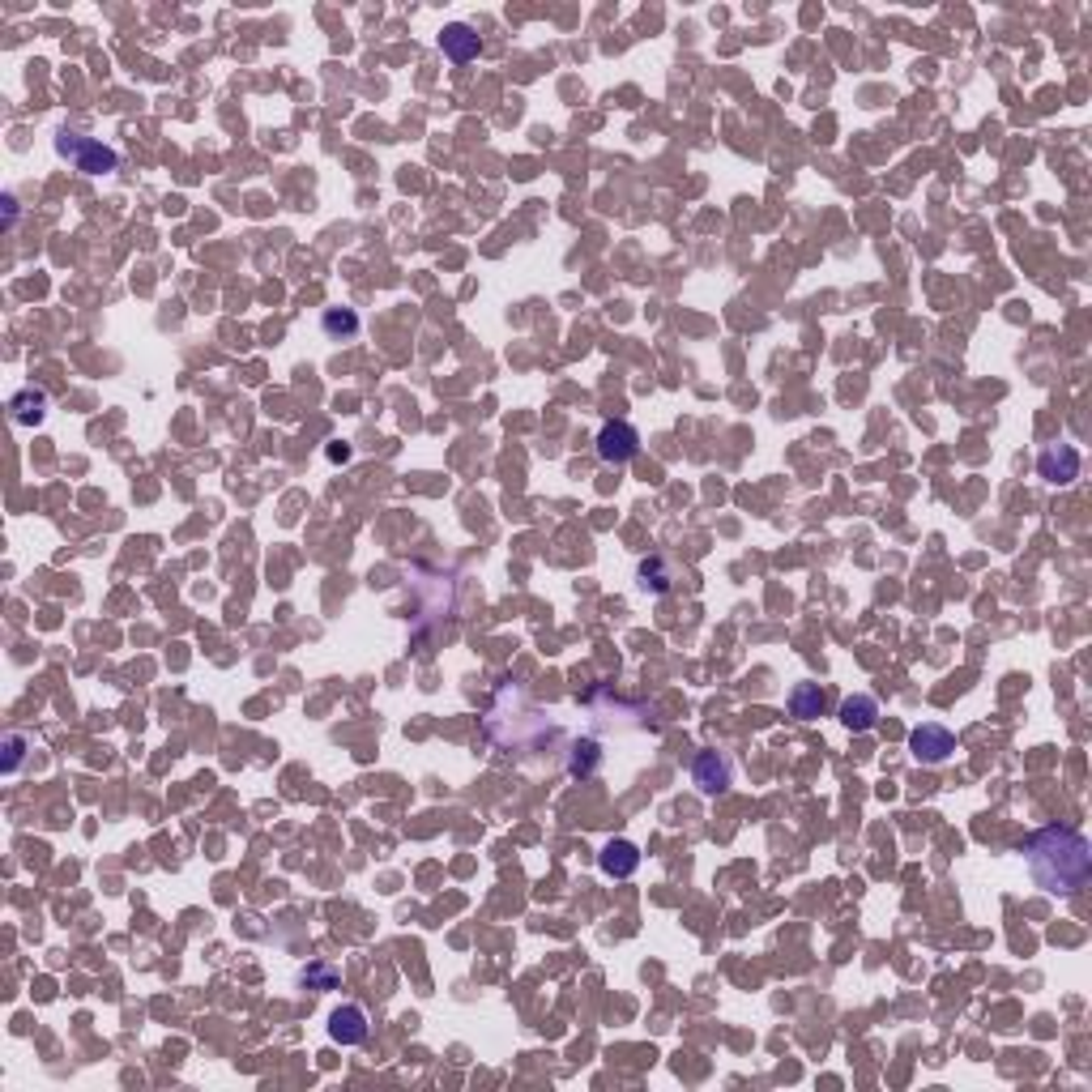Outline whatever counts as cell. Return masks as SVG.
<instances>
[{
    "instance_id": "obj_1",
    "label": "cell",
    "mask_w": 1092,
    "mask_h": 1092,
    "mask_svg": "<svg viewBox=\"0 0 1092 1092\" xmlns=\"http://www.w3.org/2000/svg\"><path fill=\"white\" fill-rule=\"evenodd\" d=\"M1028 875L1049 896H1076L1092 875V850L1088 836L1076 828H1041L1028 836Z\"/></svg>"
},
{
    "instance_id": "obj_2",
    "label": "cell",
    "mask_w": 1092,
    "mask_h": 1092,
    "mask_svg": "<svg viewBox=\"0 0 1092 1092\" xmlns=\"http://www.w3.org/2000/svg\"><path fill=\"white\" fill-rule=\"evenodd\" d=\"M636 452H641V431H636L632 423L610 419L602 431H597V457H602L606 465H624V461L636 457Z\"/></svg>"
},
{
    "instance_id": "obj_3",
    "label": "cell",
    "mask_w": 1092,
    "mask_h": 1092,
    "mask_svg": "<svg viewBox=\"0 0 1092 1092\" xmlns=\"http://www.w3.org/2000/svg\"><path fill=\"white\" fill-rule=\"evenodd\" d=\"M60 154L73 158V167L86 175L116 171V150L102 146V141H90V137H60Z\"/></svg>"
},
{
    "instance_id": "obj_4",
    "label": "cell",
    "mask_w": 1092,
    "mask_h": 1092,
    "mask_svg": "<svg viewBox=\"0 0 1092 1092\" xmlns=\"http://www.w3.org/2000/svg\"><path fill=\"white\" fill-rule=\"evenodd\" d=\"M909 751L922 759V765H943V759L956 751V734L947 730V726H935V721H926V726H918V730L909 734Z\"/></svg>"
},
{
    "instance_id": "obj_5",
    "label": "cell",
    "mask_w": 1092,
    "mask_h": 1092,
    "mask_svg": "<svg viewBox=\"0 0 1092 1092\" xmlns=\"http://www.w3.org/2000/svg\"><path fill=\"white\" fill-rule=\"evenodd\" d=\"M691 781L700 786V794H726L730 786V759L726 755H717V751H700L696 755V765H691Z\"/></svg>"
},
{
    "instance_id": "obj_6",
    "label": "cell",
    "mask_w": 1092,
    "mask_h": 1092,
    "mask_svg": "<svg viewBox=\"0 0 1092 1092\" xmlns=\"http://www.w3.org/2000/svg\"><path fill=\"white\" fill-rule=\"evenodd\" d=\"M1041 479L1045 483H1054V487H1067V483H1076L1080 479V452L1071 448V444H1059V448H1045L1041 452Z\"/></svg>"
},
{
    "instance_id": "obj_7",
    "label": "cell",
    "mask_w": 1092,
    "mask_h": 1092,
    "mask_svg": "<svg viewBox=\"0 0 1092 1092\" xmlns=\"http://www.w3.org/2000/svg\"><path fill=\"white\" fill-rule=\"evenodd\" d=\"M440 52L452 60V65H469V60L483 52V39L474 34L465 22H452V26L440 30Z\"/></svg>"
},
{
    "instance_id": "obj_8",
    "label": "cell",
    "mask_w": 1092,
    "mask_h": 1092,
    "mask_svg": "<svg viewBox=\"0 0 1092 1092\" xmlns=\"http://www.w3.org/2000/svg\"><path fill=\"white\" fill-rule=\"evenodd\" d=\"M329 1037H334L338 1045H359V1041H367V1016H363V1007H355V1003L338 1007V1012L329 1016Z\"/></svg>"
},
{
    "instance_id": "obj_9",
    "label": "cell",
    "mask_w": 1092,
    "mask_h": 1092,
    "mask_svg": "<svg viewBox=\"0 0 1092 1092\" xmlns=\"http://www.w3.org/2000/svg\"><path fill=\"white\" fill-rule=\"evenodd\" d=\"M597 867H602V875L610 879H628L636 875V867H641V850H636L632 841H610L602 854H597Z\"/></svg>"
},
{
    "instance_id": "obj_10",
    "label": "cell",
    "mask_w": 1092,
    "mask_h": 1092,
    "mask_svg": "<svg viewBox=\"0 0 1092 1092\" xmlns=\"http://www.w3.org/2000/svg\"><path fill=\"white\" fill-rule=\"evenodd\" d=\"M879 721V705H875V696H850V700H841V726L845 730H871Z\"/></svg>"
},
{
    "instance_id": "obj_11",
    "label": "cell",
    "mask_w": 1092,
    "mask_h": 1092,
    "mask_svg": "<svg viewBox=\"0 0 1092 1092\" xmlns=\"http://www.w3.org/2000/svg\"><path fill=\"white\" fill-rule=\"evenodd\" d=\"M9 410H13V419L17 423H44V415H48V393H39V388H22V393H17L13 402H9Z\"/></svg>"
},
{
    "instance_id": "obj_12",
    "label": "cell",
    "mask_w": 1092,
    "mask_h": 1092,
    "mask_svg": "<svg viewBox=\"0 0 1092 1092\" xmlns=\"http://www.w3.org/2000/svg\"><path fill=\"white\" fill-rule=\"evenodd\" d=\"M790 713H794L798 721H815V717L823 713V691H819L815 683H798V687L790 691Z\"/></svg>"
},
{
    "instance_id": "obj_13",
    "label": "cell",
    "mask_w": 1092,
    "mask_h": 1092,
    "mask_svg": "<svg viewBox=\"0 0 1092 1092\" xmlns=\"http://www.w3.org/2000/svg\"><path fill=\"white\" fill-rule=\"evenodd\" d=\"M320 329L329 338H355L359 334V316L350 312V307H329V312L320 316Z\"/></svg>"
},
{
    "instance_id": "obj_14",
    "label": "cell",
    "mask_w": 1092,
    "mask_h": 1092,
    "mask_svg": "<svg viewBox=\"0 0 1092 1092\" xmlns=\"http://www.w3.org/2000/svg\"><path fill=\"white\" fill-rule=\"evenodd\" d=\"M593 769H597V743H589V738H585V743H576V755H572L568 773L572 777H589Z\"/></svg>"
},
{
    "instance_id": "obj_15",
    "label": "cell",
    "mask_w": 1092,
    "mask_h": 1092,
    "mask_svg": "<svg viewBox=\"0 0 1092 1092\" xmlns=\"http://www.w3.org/2000/svg\"><path fill=\"white\" fill-rule=\"evenodd\" d=\"M303 986H307V991H334V986H338V968H329V964L303 968Z\"/></svg>"
},
{
    "instance_id": "obj_16",
    "label": "cell",
    "mask_w": 1092,
    "mask_h": 1092,
    "mask_svg": "<svg viewBox=\"0 0 1092 1092\" xmlns=\"http://www.w3.org/2000/svg\"><path fill=\"white\" fill-rule=\"evenodd\" d=\"M641 576H645V589L653 585V593H662V589L670 585V572H666V564H662V560H649V564L641 568Z\"/></svg>"
},
{
    "instance_id": "obj_17",
    "label": "cell",
    "mask_w": 1092,
    "mask_h": 1092,
    "mask_svg": "<svg viewBox=\"0 0 1092 1092\" xmlns=\"http://www.w3.org/2000/svg\"><path fill=\"white\" fill-rule=\"evenodd\" d=\"M17 759H22V738H9V759H5V769H9V773L17 769Z\"/></svg>"
}]
</instances>
